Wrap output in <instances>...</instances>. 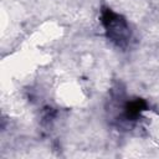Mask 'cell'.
<instances>
[{
	"label": "cell",
	"instance_id": "1",
	"mask_svg": "<svg viewBox=\"0 0 159 159\" xmlns=\"http://www.w3.org/2000/svg\"><path fill=\"white\" fill-rule=\"evenodd\" d=\"M53 96L58 106L63 108H76L86 102L87 91L77 78H63L55 87Z\"/></svg>",
	"mask_w": 159,
	"mask_h": 159
},
{
	"label": "cell",
	"instance_id": "2",
	"mask_svg": "<svg viewBox=\"0 0 159 159\" xmlns=\"http://www.w3.org/2000/svg\"><path fill=\"white\" fill-rule=\"evenodd\" d=\"M138 125L144 135L159 144V111L154 108H142L137 112Z\"/></svg>",
	"mask_w": 159,
	"mask_h": 159
}]
</instances>
